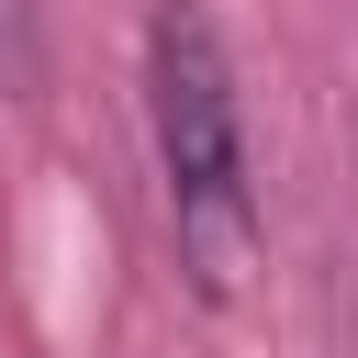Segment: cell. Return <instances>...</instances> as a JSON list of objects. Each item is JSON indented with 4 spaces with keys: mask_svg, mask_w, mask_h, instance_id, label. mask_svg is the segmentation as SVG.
<instances>
[{
    "mask_svg": "<svg viewBox=\"0 0 358 358\" xmlns=\"http://www.w3.org/2000/svg\"><path fill=\"white\" fill-rule=\"evenodd\" d=\"M145 123H157L179 257L213 302H235L257 268V179H246L235 67H224V34L201 22V0H157V22H145Z\"/></svg>",
    "mask_w": 358,
    "mask_h": 358,
    "instance_id": "1",
    "label": "cell"
},
{
    "mask_svg": "<svg viewBox=\"0 0 358 358\" xmlns=\"http://www.w3.org/2000/svg\"><path fill=\"white\" fill-rule=\"evenodd\" d=\"M34 78H45V56H34V11L0 0V90H34Z\"/></svg>",
    "mask_w": 358,
    "mask_h": 358,
    "instance_id": "2",
    "label": "cell"
}]
</instances>
